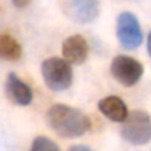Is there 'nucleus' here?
I'll return each mask as SVG.
<instances>
[{
	"label": "nucleus",
	"instance_id": "ddd939ff",
	"mask_svg": "<svg viewBox=\"0 0 151 151\" xmlns=\"http://www.w3.org/2000/svg\"><path fill=\"white\" fill-rule=\"evenodd\" d=\"M68 151H93V150L86 147V145H73L68 148Z\"/></svg>",
	"mask_w": 151,
	"mask_h": 151
},
{
	"label": "nucleus",
	"instance_id": "4468645a",
	"mask_svg": "<svg viewBox=\"0 0 151 151\" xmlns=\"http://www.w3.org/2000/svg\"><path fill=\"white\" fill-rule=\"evenodd\" d=\"M147 50H148V55L151 56V31L148 33V37H147Z\"/></svg>",
	"mask_w": 151,
	"mask_h": 151
},
{
	"label": "nucleus",
	"instance_id": "39448f33",
	"mask_svg": "<svg viewBox=\"0 0 151 151\" xmlns=\"http://www.w3.org/2000/svg\"><path fill=\"white\" fill-rule=\"evenodd\" d=\"M59 6L68 19L77 24L93 22L99 15L98 0H59Z\"/></svg>",
	"mask_w": 151,
	"mask_h": 151
},
{
	"label": "nucleus",
	"instance_id": "9b49d317",
	"mask_svg": "<svg viewBox=\"0 0 151 151\" xmlns=\"http://www.w3.org/2000/svg\"><path fill=\"white\" fill-rule=\"evenodd\" d=\"M31 151H61V150L52 139L46 136H37L31 144Z\"/></svg>",
	"mask_w": 151,
	"mask_h": 151
},
{
	"label": "nucleus",
	"instance_id": "f03ea898",
	"mask_svg": "<svg viewBox=\"0 0 151 151\" xmlns=\"http://www.w3.org/2000/svg\"><path fill=\"white\" fill-rule=\"evenodd\" d=\"M120 135L132 145H145L151 141V117L142 110L130 111L123 122Z\"/></svg>",
	"mask_w": 151,
	"mask_h": 151
},
{
	"label": "nucleus",
	"instance_id": "9d476101",
	"mask_svg": "<svg viewBox=\"0 0 151 151\" xmlns=\"http://www.w3.org/2000/svg\"><path fill=\"white\" fill-rule=\"evenodd\" d=\"M22 55V47L17 39L9 34H0V58L6 61H18Z\"/></svg>",
	"mask_w": 151,
	"mask_h": 151
},
{
	"label": "nucleus",
	"instance_id": "20e7f679",
	"mask_svg": "<svg viewBox=\"0 0 151 151\" xmlns=\"http://www.w3.org/2000/svg\"><path fill=\"white\" fill-rule=\"evenodd\" d=\"M111 74L113 77L123 86L130 88L135 86L144 74L142 64L127 55H117L111 62Z\"/></svg>",
	"mask_w": 151,
	"mask_h": 151
},
{
	"label": "nucleus",
	"instance_id": "423d86ee",
	"mask_svg": "<svg viewBox=\"0 0 151 151\" xmlns=\"http://www.w3.org/2000/svg\"><path fill=\"white\" fill-rule=\"evenodd\" d=\"M117 39L124 49H136L144 40L142 28L132 12H122L117 18Z\"/></svg>",
	"mask_w": 151,
	"mask_h": 151
},
{
	"label": "nucleus",
	"instance_id": "0eeeda50",
	"mask_svg": "<svg viewBox=\"0 0 151 151\" xmlns=\"http://www.w3.org/2000/svg\"><path fill=\"white\" fill-rule=\"evenodd\" d=\"M89 53V45L80 34L70 36L62 43V56L70 65H80L86 61Z\"/></svg>",
	"mask_w": 151,
	"mask_h": 151
},
{
	"label": "nucleus",
	"instance_id": "f257e3e1",
	"mask_svg": "<svg viewBox=\"0 0 151 151\" xmlns=\"http://www.w3.org/2000/svg\"><path fill=\"white\" fill-rule=\"evenodd\" d=\"M46 122L55 133L64 138H77L91 129V120L83 111L65 104L52 105L46 113Z\"/></svg>",
	"mask_w": 151,
	"mask_h": 151
},
{
	"label": "nucleus",
	"instance_id": "f8f14e48",
	"mask_svg": "<svg viewBox=\"0 0 151 151\" xmlns=\"http://www.w3.org/2000/svg\"><path fill=\"white\" fill-rule=\"evenodd\" d=\"M30 2H31V0H12V3H14L15 8H18V9L27 8V6L30 5Z\"/></svg>",
	"mask_w": 151,
	"mask_h": 151
},
{
	"label": "nucleus",
	"instance_id": "1a4fd4ad",
	"mask_svg": "<svg viewBox=\"0 0 151 151\" xmlns=\"http://www.w3.org/2000/svg\"><path fill=\"white\" fill-rule=\"evenodd\" d=\"M98 108L108 120L116 122V123H123L129 114L124 101L114 95L102 98L98 104Z\"/></svg>",
	"mask_w": 151,
	"mask_h": 151
},
{
	"label": "nucleus",
	"instance_id": "6e6552de",
	"mask_svg": "<svg viewBox=\"0 0 151 151\" xmlns=\"http://www.w3.org/2000/svg\"><path fill=\"white\" fill-rule=\"evenodd\" d=\"M5 92H6L8 99L17 105H28L33 101V92L30 86L24 83L15 73L8 74Z\"/></svg>",
	"mask_w": 151,
	"mask_h": 151
},
{
	"label": "nucleus",
	"instance_id": "7ed1b4c3",
	"mask_svg": "<svg viewBox=\"0 0 151 151\" xmlns=\"http://www.w3.org/2000/svg\"><path fill=\"white\" fill-rule=\"evenodd\" d=\"M42 74L46 86L53 92L65 91L73 83V70L71 65L58 56L47 58L42 64Z\"/></svg>",
	"mask_w": 151,
	"mask_h": 151
}]
</instances>
